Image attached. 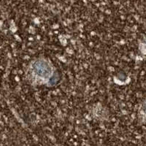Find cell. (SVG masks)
I'll return each mask as SVG.
<instances>
[{
    "instance_id": "obj_1",
    "label": "cell",
    "mask_w": 146,
    "mask_h": 146,
    "mask_svg": "<svg viewBox=\"0 0 146 146\" xmlns=\"http://www.w3.org/2000/svg\"><path fill=\"white\" fill-rule=\"evenodd\" d=\"M34 72L38 77L44 79L50 78L51 75L52 69L50 64L43 59L37 60L33 64Z\"/></svg>"
},
{
    "instance_id": "obj_2",
    "label": "cell",
    "mask_w": 146,
    "mask_h": 146,
    "mask_svg": "<svg viewBox=\"0 0 146 146\" xmlns=\"http://www.w3.org/2000/svg\"><path fill=\"white\" fill-rule=\"evenodd\" d=\"M143 110H144L145 113V114H146V103H145V105H144V108H143Z\"/></svg>"
}]
</instances>
